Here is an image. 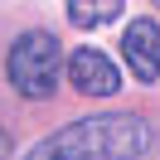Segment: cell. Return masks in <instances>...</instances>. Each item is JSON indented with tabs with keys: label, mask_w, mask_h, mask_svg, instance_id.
<instances>
[{
	"label": "cell",
	"mask_w": 160,
	"mask_h": 160,
	"mask_svg": "<svg viewBox=\"0 0 160 160\" xmlns=\"http://www.w3.org/2000/svg\"><path fill=\"white\" fill-rule=\"evenodd\" d=\"M150 150V126L136 112L117 117H82L44 136L24 160H136Z\"/></svg>",
	"instance_id": "6da1fadb"
},
{
	"label": "cell",
	"mask_w": 160,
	"mask_h": 160,
	"mask_svg": "<svg viewBox=\"0 0 160 160\" xmlns=\"http://www.w3.org/2000/svg\"><path fill=\"white\" fill-rule=\"evenodd\" d=\"M58 68H63V44L49 29H24L5 53V78L20 97L39 102L58 88Z\"/></svg>",
	"instance_id": "7a4b0ae2"
},
{
	"label": "cell",
	"mask_w": 160,
	"mask_h": 160,
	"mask_svg": "<svg viewBox=\"0 0 160 160\" xmlns=\"http://www.w3.org/2000/svg\"><path fill=\"white\" fill-rule=\"evenodd\" d=\"M121 58H126V68L136 73L141 82L160 78V24L150 20V15H141V20L126 24V34H121Z\"/></svg>",
	"instance_id": "3957f363"
},
{
	"label": "cell",
	"mask_w": 160,
	"mask_h": 160,
	"mask_svg": "<svg viewBox=\"0 0 160 160\" xmlns=\"http://www.w3.org/2000/svg\"><path fill=\"white\" fill-rule=\"evenodd\" d=\"M68 82L82 92V97H112V92L121 88V73H117V63H112L107 53H97V49H73Z\"/></svg>",
	"instance_id": "277c9868"
},
{
	"label": "cell",
	"mask_w": 160,
	"mask_h": 160,
	"mask_svg": "<svg viewBox=\"0 0 160 160\" xmlns=\"http://www.w3.org/2000/svg\"><path fill=\"white\" fill-rule=\"evenodd\" d=\"M68 5V20L78 29H102L121 15V0H63Z\"/></svg>",
	"instance_id": "5b68a950"
},
{
	"label": "cell",
	"mask_w": 160,
	"mask_h": 160,
	"mask_svg": "<svg viewBox=\"0 0 160 160\" xmlns=\"http://www.w3.org/2000/svg\"><path fill=\"white\" fill-rule=\"evenodd\" d=\"M10 155V136H5V131H0V160Z\"/></svg>",
	"instance_id": "8992f818"
},
{
	"label": "cell",
	"mask_w": 160,
	"mask_h": 160,
	"mask_svg": "<svg viewBox=\"0 0 160 160\" xmlns=\"http://www.w3.org/2000/svg\"><path fill=\"white\" fill-rule=\"evenodd\" d=\"M150 5H160V0H150Z\"/></svg>",
	"instance_id": "52a82bcc"
}]
</instances>
